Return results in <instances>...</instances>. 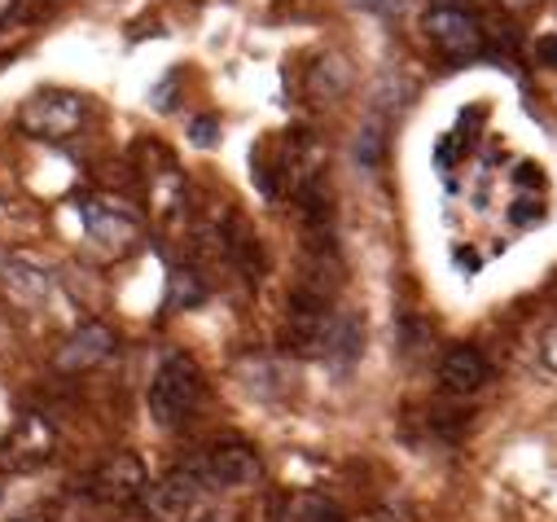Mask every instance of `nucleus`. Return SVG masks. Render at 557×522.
<instances>
[{
  "label": "nucleus",
  "instance_id": "obj_1",
  "mask_svg": "<svg viewBox=\"0 0 557 522\" xmlns=\"http://www.w3.org/2000/svg\"><path fill=\"white\" fill-rule=\"evenodd\" d=\"M255 181L268 198H295L304 202L308 194L325 189V146L312 133H286L255 154Z\"/></svg>",
  "mask_w": 557,
  "mask_h": 522
},
{
  "label": "nucleus",
  "instance_id": "obj_2",
  "mask_svg": "<svg viewBox=\"0 0 557 522\" xmlns=\"http://www.w3.org/2000/svg\"><path fill=\"white\" fill-rule=\"evenodd\" d=\"M146 405H150V418L154 426L163 431H176L194 418V409L202 405V369L189 360V356H168L159 364V373L150 377V390H146Z\"/></svg>",
  "mask_w": 557,
  "mask_h": 522
},
{
  "label": "nucleus",
  "instance_id": "obj_3",
  "mask_svg": "<svg viewBox=\"0 0 557 522\" xmlns=\"http://www.w3.org/2000/svg\"><path fill=\"white\" fill-rule=\"evenodd\" d=\"M79 220H84V237L92 254L101 259H123L132 250H141L146 241V220L119 198H101V194L79 198Z\"/></svg>",
  "mask_w": 557,
  "mask_h": 522
},
{
  "label": "nucleus",
  "instance_id": "obj_4",
  "mask_svg": "<svg viewBox=\"0 0 557 522\" xmlns=\"http://www.w3.org/2000/svg\"><path fill=\"white\" fill-rule=\"evenodd\" d=\"M422 32L448 62H474L487 53V27L470 0H431Z\"/></svg>",
  "mask_w": 557,
  "mask_h": 522
},
{
  "label": "nucleus",
  "instance_id": "obj_5",
  "mask_svg": "<svg viewBox=\"0 0 557 522\" xmlns=\"http://www.w3.org/2000/svg\"><path fill=\"white\" fill-rule=\"evenodd\" d=\"M189 470L198 474V483L207 487V496H220V492H246L263 478V461L250 444L242 439H224V444H211L207 452H198L189 461Z\"/></svg>",
  "mask_w": 557,
  "mask_h": 522
},
{
  "label": "nucleus",
  "instance_id": "obj_6",
  "mask_svg": "<svg viewBox=\"0 0 557 522\" xmlns=\"http://www.w3.org/2000/svg\"><path fill=\"white\" fill-rule=\"evenodd\" d=\"M88 119V101L71 88H45L32 92L18 110V127L36 141H66L79 133V123Z\"/></svg>",
  "mask_w": 557,
  "mask_h": 522
},
{
  "label": "nucleus",
  "instance_id": "obj_7",
  "mask_svg": "<svg viewBox=\"0 0 557 522\" xmlns=\"http://www.w3.org/2000/svg\"><path fill=\"white\" fill-rule=\"evenodd\" d=\"M58 290V277L32 254H10L5 259V273H0V295H5L10 308L18 312H40Z\"/></svg>",
  "mask_w": 557,
  "mask_h": 522
},
{
  "label": "nucleus",
  "instance_id": "obj_8",
  "mask_svg": "<svg viewBox=\"0 0 557 522\" xmlns=\"http://www.w3.org/2000/svg\"><path fill=\"white\" fill-rule=\"evenodd\" d=\"M198 505H207V487L198 483V474L189 465H176L172 474H163L159 483L146 487V509L159 522H189Z\"/></svg>",
  "mask_w": 557,
  "mask_h": 522
},
{
  "label": "nucleus",
  "instance_id": "obj_9",
  "mask_svg": "<svg viewBox=\"0 0 557 522\" xmlns=\"http://www.w3.org/2000/svg\"><path fill=\"white\" fill-rule=\"evenodd\" d=\"M53 426L40 418V413H23L18 426L5 435V444H0V461H5L10 470H36L53 457Z\"/></svg>",
  "mask_w": 557,
  "mask_h": 522
},
{
  "label": "nucleus",
  "instance_id": "obj_10",
  "mask_svg": "<svg viewBox=\"0 0 557 522\" xmlns=\"http://www.w3.org/2000/svg\"><path fill=\"white\" fill-rule=\"evenodd\" d=\"M92 496L101 500V505H127V500H136V496H146V487H150V478H146V465L136 461L132 452H114L110 461H101L97 470H92Z\"/></svg>",
  "mask_w": 557,
  "mask_h": 522
},
{
  "label": "nucleus",
  "instance_id": "obj_11",
  "mask_svg": "<svg viewBox=\"0 0 557 522\" xmlns=\"http://www.w3.org/2000/svg\"><path fill=\"white\" fill-rule=\"evenodd\" d=\"M492 377V364L479 347H453L444 360H440V382L444 390H453V396H474V390H483Z\"/></svg>",
  "mask_w": 557,
  "mask_h": 522
},
{
  "label": "nucleus",
  "instance_id": "obj_12",
  "mask_svg": "<svg viewBox=\"0 0 557 522\" xmlns=\"http://www.w3.org/2000/svg\"><path fill=\"white\" fill-rule=\"evenodd\" d=\"M110 351H114V334H110L106 325L88 321V325H79V330L58 347V369H66V373H84V369L101 364Z\"/></svg>",
  "mask_w": 557,
  "mask_h": 522
},
{
  "label": "nucleus",
  "instance_id": "obj_13",
  "mask_svg": "<svg viewBox=\"0 0 557 522\" xmlns=\"http://www.w3.org/2000/svg\"><path fill=\"white\" fill-rule=\"evenodd\" d=\"M242 382H246L250 396H259V400H282L295 377H290L286 360H268V356H259V360H246V364H242Z\"/></svg>",
  "mask_w": 557,
  "mask_h": 522
},
{
  "label": "nucleus",
  "instance_id": "obj_14",
  "mask_svg": "<svg viewBox=\"0 0 557 522\" xmlns=\"http://www.w3.org/2000/svg\"><path fill=\"white\" fill-rule=\"evenodd\" d=\"M364 351V321L356 316V312H334V321H330V334H325V360H334V364H351L356 356Z\"/></svg>",
  "mask_w": 557,
  "mask_h": 522
},
{
  "label": "nucleus",
  "instance_id": "obj_15",
  "mask_svg": "<svg viewBox=\"0 0 557 522\" xmlns=\"http://www.w3.org/2000/svg\"><path fill=\"white\" fill-rule=\"evenodd\" d=\"M276 522H343V509L321 492H295L286 496Z\"/></svg>",
  "mask_w": 557,
  "mask_h": 522
},
{
  "label": "nucleus",
  "instance_id": "obj_16",
  "mask_svg": "<svg viewBox=\"0 0 557 522\" xmlns=\"http://www.w3.org/2000/svg\"><path fill=\"white\" fill-rule=\"evenodd\" d=\"M202 299H207V282L194 269H172V277H168V308L181 312V308H194Z\"/></svg>",
  "mask_w": 557,
  "mask_h": 522
},
{
  "label": "nucleus",
  "instance_id": "obj_17",
  "mask_svg": "<svg viewBox=\"0 0 557 522\" xmlns=\"http://www.w3.org/2000/svg\"><path fill=\"white\" fill-rule=\"evenodd\" d=\"M189 133H194V146L211 150V146H215V137H220V123H215L211 114H202V119H194V123H189Z\"/></svg>",
  "mask_w": 557,
  "mask_h": 522
},
{
  "label": "nucleus",
  "instance_id": "obj_18",
  "mask_svg": "<svg viewBox=\"0 0 557 522\" xmlns=\"http://www.w3.org/2000/svg\"><path fill=\"white\" fill-rule=\"evenodd\" d=\"M540 369L544 373H557V325H548L544 338H540Z\"/></svg>",
  "mask_w": 557,
  "mask_h": 522
},
{
  "label": "nucleus",
  "instance_id": "obj_19",
  "mask_svg": "<svg viewBox=\"0 0 557 522\" xmlns=\"http://www.w3.org/2000/svg\"><path fill=\"white\" fill-rule=\"evenodd\" d=\"M189 522H237V513L233 509H220V505H198Z\"/></svg>",
  "mask_w": 557,
  "mask_h": 522
},
{
  "label": "nucleus",
  "instance_id": "obj_20",
  "mask_svg": "<svg viewBox=\"0 0 557 522\" xmlns=\"http://www.w3.org/2000/svg\"><path fill=\"white\" fill-rule=\"evenodd\" d=\"M351 5H360V10H369L377 18H391V14H399L404 0H351Z\"/></svg>",
  "mask_w": 557,
  "mask_h": 522
},
{
  "label": "nucleus",
  "instance_id": "obj_21",
  "mask_svg": "<svg viewBox=\"0 0 557 522\" xmlns=\"http://www.w3.org/2000/svg\"><path fill=\"white\" fill-rule=\"evenodd\" d=\"M540 58H544V62H553V66H557V40H544V45H540Z\"/></svg>",
  "mask_w": 557,
  "mask_h": 522
},
{
  "label": "nucleus",
  "instance_id": "obj_22",
  "mask_svg": "<svg viewBox=\"0 0 557 522\" xmlns=\"http://www.w3.org/2000/svg\"><path fill=\"white\" fill-rule=\"evenodd\" d=\"M500 5H509V10H527V5H535V0H500Z\"/></svg>",
  "mask_w": 557,
  "mask_h": 522
},
{
  "label": "nucleus",
  "instance_id": "obj_23",
  "mask_svg": "<svg viewBox=\"0 0 557 522\" xmlns=\"http://www.w3.org/2000/svg\"><path fill=\"white\" fill-rule=\"evenodd\" d=\"M5 259H10V254H5V250H0V273H5Z\"/></svg>",
  "mask_w": 557,
  "mask_h": 522
},
{
  "label": "nucleus",
  "instance_id": "obj_24",
  "mask_svg": "<svg viewBox=\"0 0 557 522\" xmlns=\"http://www.w3.org/2000/svg\"><path fill=\"white\" fill-rule=\"evenodd\" d=\"M5 62H10V58H5V53H0V71H5Z\"/></svg>",
  "mask_w": 557,
  "mask_h": 522
},
{
  "label": "nucleus",
  "instance_id": "obj_25",
  "mask_svg": "<svg viewBox=\"0 0 557 522\" xmlns=\"http://www.w3.org/2000/svg\"><path fill=\"white\" fill-rule=\"evenodd\" d=\"M553 290H557V282H553Z\"/></svg>",
  "mask_w": 557,
  "mask_h": 522
}]
</instances>
